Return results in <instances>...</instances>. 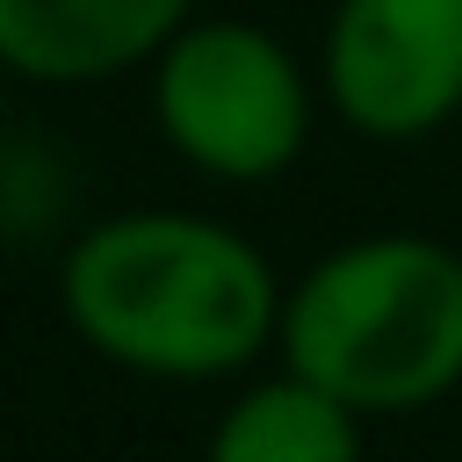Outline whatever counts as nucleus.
<instances>
[{
    "mask_svg": "<svg viewBox=\"0 0 462 462\" xmlns=\"http://www.w3.org/2000/svg\"><path fill=\"white\" fill-rule=\"evenodd\" d=\"M274 260L202 209L94 217L58 260V310L87 354L152 383L245 375L282 332Z\"/></svg>",
    "mask_w": 462,
    "mask_h": 462,
    "instance_id": "obj_1",
    "label": "nucleus"
},
{
    "mask_svg": "<svg viewBox=\"0 0 462 462\" xmlns=\"http://www.w3.org/2000/svg\"><path fill=\"white\" fill-rule=\"evenodd\" d=\"M274 354L361 419L462 390V253L426 231H361L282 289Z\"/></svg>",
    "mask_w": 462,
    "mask_h": 462,
    "instance_id": "obj_2",
    "label": "nucleus"
},
{
    "mask_svg": "<svg viewBox=\"0 0 462 462\" xmlns=\"http://www.w3.org/2000/svg\"><path fill=\"white\" fill-rule=\"evenodd\" d=\"M318 101L310 65L274 29L238 14H188L152 58L159 137L180 166L224 188L282 180L318 130Z\"/></svg>",
    "mask_w": 462,
    "mask_h": 462,
    "instance_id": "obj_3",
    "label": "nucleus"
},
{
    "mask_svg": "<svg viewBox=\"0 0 462 462\" xmlns=\"http://www.w3.org/2000/svg\"><path fill=\"white\" fill-rule=\"evenodd\" d=\"M325 108L375 144H419L462 116V0H339L318 43Z\"/></svg>",
    "mask_w": 462,
    "mask_h": 462,
    "instance_id": "obj_4",
    "label": "nucleus"
},
{
    "mask_svg": "<svg viewBox=\"0 0 462 462\" xmlns=\"http://www.w3.org/2000/svg\"><path fill=\"white\" fill-rule=\"evenodd\" d=\"M195 0H0V72L94 87L152 65Z\"/></svg>",
    "mask_w": 462,
    "mask_h": 462,
    "instance_id": "obj_5",
    "label": "nucleus"
},
{
    "mask_svg": "<svg viewBox=\"0 0 462 462\" xmlns=\"http://www.w3.org/2000/svg\"><path fill=\"white\" fill-rule=\"evenodd\" d=\"M368 419L346 411L339 397H325L318 383L274 368L231 390V404L217 411L202 462H368Z\"/></svg>",
    "mask_w": 462,
    "mask_h": 462,
    "instance_id": "obj_6",
    "label": "nucleus"
}]
</instances>
